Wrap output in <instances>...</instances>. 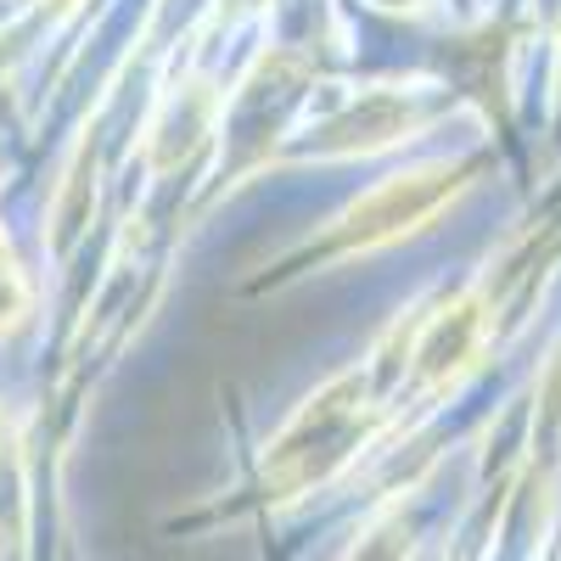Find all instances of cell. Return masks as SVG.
Wrapping results in <instances>:
<instances>
[{"label": "cell", "mask_w": 561, "mask_h": 561, "mask_svg": "<svg viewBox=\"0 0 561 561\" xmlns=\"http://www.w3.org/2000/svg\"><path fill=\"white\" fill-rule=\"evenodd\" d=\"M382 399L370 393V370L332 377L264 449V500H298L320 483H332L343 466L382 433Z\"/></svg>", "instance_id": "cell-1"}, {"label": "cell", "mask_w": 561, "mask_h": 561, "mask_svg": "<svg viewBox=\"0 0 561 561\" xmlns=\"http://www.w3.org/2000/svg\"><path fill=\"white\" fill-rule=\"evenodd\" d=\"M478 163H460V158H433V163H415L404 174H388L382 185H370L359 203H348L332 230L320 242V259H354V253H377L410 230H421L427 219H438L466 185H472Z\"/></svg>", "instance_id": "cell-2"}, {"label": "cell", "mask_w": 561, "mask_h": 561, "mask_svg": "<svg viewBox=\"0 0 561 561\" xmlns=\"http://www.w3.org/2000/svg\"><path fill=\"white\" fill-rule=\"evenodd\" d=\"M483 348H489V298L455 293L421 320V332L404 354V370L421 393H444L483 359Z\"/></svg>", "instance_id": "cell-3"}, {"label": "cell", "mask_w": 561, "mask_h": 561, "mask_svg": "<svg viewBox=\"0 0 561 561\" xmlns=\"http://www.w3.org/2000/svg\"><path fill=\"white\" fill-rule=\"evenodd\" d=\"M214 118H219V102L203 79H185L174 96L163 102V118L152 124V163L158 169H174L185 163L203 140L214 135Z\"/></svg>", "instance_id": "cell-4"}, {"label": "cell", "mask_w": 561, "mask_h": 561, "mask_svg": "<svg viewBox=\"0 0 561 561\" xmlns=\"http://www.w3.org/2000/svg\"><path fill=\"white\" fill-rule=\"evenodd\" d=\"M23 320H28V280H23L7 237H0V332H18Z\"/></svg>", "instance_id": "cell-5"}]
</instances>
